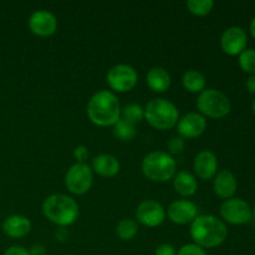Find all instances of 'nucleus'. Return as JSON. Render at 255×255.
<instances>
[{
  "label": "nucleus",
  "instance_id": "f257e3e1",
  "mask_svg": "<svg viewBox=\"0 0 255 255\" xmlns=\"http://www.w3.org/2000/svg\"><path fill=\"white\" fill-rule=\"evenodd\" d=\"M191 238L194 244L203 249L222 246L228 237V228L222 219L214 216H198L191 223Z\"/></svg>",
  "mask_w": 255,
  "mask_h": 255
},
{
  "label": "nucleus",
  "instance_id": "f03ea898",
  "mask_svg": "<svg viewBox=\"0 0 255 255\" xmlns=\"http://www.w3.org/2000/svg\"><path fill=\"white\" fill-rule=\"evenodd\" d=\"M121 110L116 95L107 90H101L89 100L87 116L96 126L110 127L121 119Z\"/></svg>",
  "mask_w": 255,
  "mask_h": 255
},
{
  "label": "nucleus",
  "instance_id": "7ed1b4c3",
  "mask_svg": "<svg viewBox=\"0 0 255 255\" xmlns=\"http://www.w3.org/2000/svg\"><path fill=\"white\" fill-rule=\"evenodd\" d=\"M42 213L51 223L65 228L77 221L80 214L79 204L66 194H51L42 203Z\"/></svg>",
  "mask_w": 255,
  "mask_h": 255
},
{
  "label": "nucleus",
  "instance_id": "20e7f679",
  "mask_svg": "<svg viewBox=\"0 0 255 255\" xmlns=\"http://www.w3.org/2000/svg\"><path fill=\"white\" fill-rule=\"evenodd\" d=\"M144 120L153 128L167 131L177 126L179 121L178 109L166 99H153L144 107Z\"/></svg>",
  "mask_w": 255,
  "mask_h": 255
},
{
  "label": "nucleus",
  "instance_id": "39448f33",
  "mask_svg": "<svg viewBox=\"0 0 255 255\" xmlns=\"http://www.w3.org/2000/svg\"><path fill=\"white\" fill-rule=\"evenodd\" d=\"M142 173L152 182H167L173 179L177 173V163L167 152H151L143 158L141 164Z\"/></svg>",
  "mask_w": 255,
  "mask_h": 255
},
{
  "label": "nucleus",
  "instance_id": "423d86ee",
  "mask_svg": "<svg viewBox=\"0 0 255 255\" xmlns=\"http://www.w3.org/2000/svg\"><path fill=\"white\" fill-rule=\"evenodd\" d=\"M199 114L209 119H223L232 110L231 101L222 91L216 89H206L197 99Z\"/></svg>",
  "mask_w": 255,
  "mask_h": 255
},
{
  "label": "nucleus",
  "instance_id": "0eeeda50",
  "mask_svg": "<svg viewBox=\"0 0 255 255\" xmlns=\"http://www.w3.org/2000/svg\"><path fill=\"white\" fill-rule=\"evenodd\" d=\"M94 182V172L86 163H75L65 174V186L72 194L81 196L91 189Z\"/></svg>",
  "mask_w": 255,
  "mask_h": 255
},
{
  "label": "nucleus",
  "instance_id": "6e6552de",
  "mask_svg": "<svg viewBox=\"0 0 255 255\" xmlns=\"http://www.w3.org/2000/svg\"><path fill=\"white\" fill-rule=\"evenodd\" d=\"M107 84L116 92H128L134 89L138 81L137 71L127 64H119L112 66L107 72Z\"/></svg>",
  "mask_w": 255,
  "mask_h": 255
},
{
  "label": "nucleus",
  "instance_id": "1a4fd4ad",
  "mask_svg": "<svg viewBox=\"0 0 255 255\" xmlns=\"http://www.w3.org/2000/svg\"><path fill=\"white\" fill-rule=\"evenodd\" d=\"M219 213L223 221L232 226H243V224L249 223L253 217L252 207L249 206L248 202L241 198H234V197L222 203Z\"/></svg>",
  "mask_w": 255,
  "mask_h": 255
},
{
  "label": "nucleus",
  "instance_id": "9d476101",
  "mask_svg": "<svg viewBox=\"0 0 255 255\" xmlns=\"http://www.w3.org/2000/svg\"><path fill=\"white\" fill-rule=\"evenodd\" d=\"M136 219L142 226L156 228L166 219V211L161 203L153 199H146L137 206Z\"/></svg>",
  "mask_w": 255,
  "mask_h": 255
},
{
  "label": "nucleus",
  "instance_id": "9b49d317",
  "mask_svg": "<svg viewBox=\"0 0 255 255\" xmlns=\"http://www.w3.org/2000/svg\"><path fill=\"white\" fill-rule=\"evenodd\" d=\"M248 45V35L241 26H231L221 36V47L229 56H239Z\"/></svg>",
  "mask_w": 255,
  "mask_h": 255
},
{
  "label": "nucleus",
  "instance_id": "f8f14e48",
  "mask_svg": "<svg viewBox=\"0 0 255 255\" xmlns=\"http://www.w3.org/2000/svg\"><path fill=\"white\" fill-rule=\"evenodd\" d=\"M30 31L40 37L51 36L57 30V19L51 11L36 10L30 15L27 20Z\"/></svg>",
  "mask_w": 255,
  "mask_h": 255
},
{
  "label": "nucleus",
  "instance_id": "ddd939ff",
  "mask_svg": "<svg viewBox=\"0 0 255 255\" xmlns=\"http://www.w3.org/2000/svg\"><path fill=\"white\" fill-rule=\"evenodd\" d=\"M166 214L172 223L186 226V224L192 223L198 217V208L193 202L187 201V199H178L169 204Z\"/></svg>",
  "mask_w": 255,
  "mask_h": 255
},
{
  "label": "nucleus",
  "instance_id": "4468645a",
  "mask_svg": "<svg viewBox=\"0 0 255 255\" xmlns=\"http://www.w3.org/2000/svg\"><path fill=\"white\" fill-rule=\"evenodd\" d=\"M207 128L206 117L202 116L198 112H189L179 119L177 124V131L179 136L184 139L197 138L204 133Z\"/></svg>",
  "mask_w": 255,
  "mask_h": 255
},
{
  "label": "nucleus",
  "instance_id": "2eb2a0df",
  "mask_svg": "<svg viewBox=\"0 0 255 255\" xmlns=\"http://www.w3.org/2000/svg\"><path fill=\"white\" fill-rule=\"evenodd\" d=\"M194 173L198 178L207 181V179L214 178L218 169V159L212 151H202L194 157L193 161Z\"/></svg>",
  "mask_w": 255,
  "mask_h": 255
},
{
  "label": "nucleus",
  "instance_id": "dca6fc26",
  "mask_svg": "<svg viewBox=\"0 0 255 255\" xmlns=\"http://www.w3.org/2000/svg\"><path fill=\"white\" fill-rule=\"evenodd\" d=\"M238 188V182L236 176L228 169H222L217 172L213 178V189L214 193L222 199H231L236 194Z\"/></svg>",
  "mask_w": 255,
  "mask_h": 255
},
{
  "label": "nucleus",
  "instance_id": "f3484780",
  "mask_svg": "<svg viewBox=\"0 0 255 255\" xmlns=\"http://www.w3.org/2000/svg\"><path fill=\"white\" fill-rule=\"evenodd\" d=\"M30 231H31V222L24 216L14 214L5 218V221L2 222V232L10 238H24L30 233Z\"/></svg>",
  "mask_w": 255,
  "mask_h": 255
},
{
  "label": "nucleus",
  "instance_id": "a211bd4d",
  "mask_svg": "<svg viewBox=\"0 0 255 255\" xmlns=\"http://www.w3.org/2000/svg\"><path fill=\"white\" fill-rule=\"evenodd\" d=\"M120 162L112 154L102 153L94 157L92 159V172L97 173L99 176L105 178H111L115 177L120 172Z\"/></svg>",
  "mask_w": 255,
  "mask_h": 255
},
{
  "label": "nucleus",
  "instance_id": "6ab92c4d",
  "mask_svg": "<svg viewBox=\"0 0 255 255\" xmlns=\"http://www.w3.org/2000/svg\"><path fill=\"white\" fill-rule=\"evenodd\" d=\"M147 86L153 92H166L171 86V75L163 67H152L146 76Z\"/></svg>",
  "mask_w": 255,
  "mask_h": 255
},
{
  "label": "nucleus",
  "instance_id": "aec40b11",
  "mask_svg": "<svg viewBox=\"0 0 255 255\" xmlns=\"http://www.w3.org/2000/svg\"><path fill=\"white\" fill-rule=\"evenodd\" d=\"M173 188L179 196L187 198V197H192L193 194H196L197 189H198V183L193 174L186 171H181L173 177Z\"/></svg>",
  "mask_w": 255,
  "mask_h": 255
},
{
  "label": "nucleus",
  "instance_id": "412c9836",
  "mask_svg": "<svg viewBox=\"0 0 255 255\" xmlns=\"http://www.w3.org/2000/svg\"><path fill=\"white\" fill-rule=\"evenodd\" d=\"M182 85L192 94H201L206 90V77L197 70H188L182 76Z\"/></svg>",
  "mask_w": 255,
  "mask_h": 255
},
{
  "label": "nucleus",
  "instance_id": "4be33fe9",
  "mask_svg": "<svg viewBox=\"0 0 255 255\" xmlns=\"http://www.w3.org/2000/svg\"><path fill=\"white\" fill-rule=\"evenodd\" d=\"M138 233V224L134 219L125 218L117 223L116 234L121 241H131Z\"/></svg>",
  "mask_w": 255,
  "mask_h": 255
},
{
  "label": "nucleus",
  "instance_id": "5701e85b",
  "mask_svg": "<svg viewBox=\"0 0 255 255\" xmlns=\"http://www.w3.org/2000/svg\"><path fill=\"white\" fill-rule=\"evenodd\" d=\"M112 127H114V136L120 141H131L137 133L136 126L122 119H120Z\"/></svg>",
  "mask_w": 255,
  "mask_h": 255
},
{
  "label": "nucleus",
  "instance_id": "b1692460",
  "mask_svg": "<svg viewBox=\"0 0 255 255\" xmlns=\"http://www.w3.org/2000/svg\"><path fill=\"white\" fill-rule=\"evenodd\" d=\"M121 119L136 126V124H139L142 120H144V109L137 104L126 105L121 110Z\"/></svg>",
  "mask_w": 255,
  "mask_h": 255
},
{
  "label": "nucleus",
  "instance_id": "393cba45",
  "mask_svg": "<svg viewBox=\"0 0 255 255\" xmlns=\"http://www.w3.org/2000/svg\"><path fill=\"white\" fill-rule=\"evenodd\" d=\"M187 9L196 16H206L213 10L214 1L212 0H189L187 1Z\"/></svg>",
  "mask_w": 255,
  "mask_h": 255
},
{
  "label": "nucleus",
  "instance_id": "a878e982",
  "mask_svg": "<svg viewBox=\"0 0 255 255\" xmlns=\"http://www.w3.org/2000/svg\"><path fill=\"white\" fill-rule=\"evenodd\" d=\"M239 67L249 75H255V49H246L238 56Z\"/></svg>",
  "mask_w": 255,
  "mask_h": 255
},
{
  "label": "nucleus",
  "instance_id": "bb28decb",
  "mask_svg": "<svg viewBox=\"0 0 255 255\" xmlns=\"http://www.w3.org/2000/svg\"><path fill=\"white\" fill-rule=\"evenodd\" d=\"M184 147H186V142L181 136L172 137L167 143L168 154H181L184 151Z\"/></svg>",
  "mask_w": 255,
  "mask_h": 255
},
{
  "label": "nucleus",
  "instance_id": "cd10ccee",
  "mask_svg": "<svg viewBox=\"0 0 255 255\" xmlns=\"http://www.w3.org/2000/svg\"><path fill=\"white\" fill-rule=\"evenodd\" d=\"M177 255H208L206 253L203 248L196 246V244H186V246L182 247L178 252H177Z\"/></svg>",
  "mask_w": 255,
  "mask_h": 255
},
{
  "label": "nucleus",
  "instance_id": "c85d7f7f",
  "mask_svg": "<svg viewBox=\"0 0 255 255\" xmlns=\"http://www.w3.org/2000/svg\"><path fill=\"white\" fill-rule=\"evenodd\" d=\"M74 157L76 158L77 163H85L87 158H89V149L84 144L75 147L74 149Z\"/></svg>",
  "mask_w": 255,
  "mask_h": 255
},
{
  "label": "nucleus",
  "instance_id": "c756f323",
  "mask_svg": "<svg viewBox=\"0 0 255 255\" xmlns=\"http://www.w3.org/2000/svg\"><path fill=\"white\" fill-rule=\"evenodd\" d=\"M154 255H177V251L172 244L163 243L158 246L154 251Z\"/></svg>",
  "mask_w": 255,
  "mask_h": 255
},
{
  "label": "nucleus",
  "instance_id": "7c9ffc66",
  "mask_svg": "<svg viewBox=\"0 0 255 255\" xmlns=\"http://www.w3.org/2000/svg\"><path fill=\"white\" fill-rule=\"evenodd\" d=\"M2 255H29V252H27V249H25L24 247L14 246L7 248Z\"/></svg>",
  "mask_w": 255,
  "mask_h": 255
},
{
  "label": "nucleus",
  "instance_id": "2f4dec72",
  "mask_svg": "<svg viewBox=\"0 0 255 255\" xmlns=\"http://www.w3.org/2000/svg\"><path fill=\"white\" fill-rule=\"evenodd\" d=\"M27 252L29 255H46V248L42 244H34Z\"/></svg>",
  "mask_w": 255,
  "mask_h": 255
},
{
  "label": "nucleus",
  "instance_id": "473e14b6",
  "mask_svg": "<svg viewBox=\"0 0 255 255\" xmlns=\"http://www.w3.org/2000/svg\"><path fill=\"white\" fill-rule=\"evenodd\" d=\"M246 87L251 94L255 95V75H251V76L247 79L246 82Z\"/></svg>",
  "mask_w": 255,
  "mask_h": 255
},
{
  "label": "nucleus",
  "instance_id": "72a5a7b5",
  "mask_svg": "<svg viewBox=\"0 0 255 255\" xmlns=\"http://www.w3.org/2000/svg\"><path fill=\"white\" fill-rule=\"evenodd\" d=\"M55 236H56V238L59 239L60 242H64V241H66L67 237H69V233L65 231V228H60L59 231L56 232V234H55Z\"/></svg>",
  "mask_w": 255,
  "mask_h": 255
},
{
  "label": "nucleus",
  "instance_id": "f704fd0d",
  "mask_svg": "<svg viewBox=\"0 0 255 255\" xmlns=\"http://www.w3.org/2000/svg\"><path fill=\"white\" fill-rule=\"evenodd\" d=\"M249 31H251V35L255 39V16L252 19L251 25H249Z\"/></svg>",
  "mask_w": 255,
  "mask_h": 255
},
{
  "label": "nucleus",
  "instance_id": "c9c22d12",
  "mask_svg": "<svg viewBox=\"0 0 255 255\" xmlns=\"http://www.w3.org/2000/svg\"><path fill=\"white\" fill-rule=\"evenodd\" d=\"M252 110H253V114H254V116H255V100L253 101V105H252Z\"/></svg>",
  "mask_w": 255,
  "mask_h": 255
},
{
  "label": "nucleus",
  "instance_id": "e433bc0d",
  "mask_svg": "<svg viewBox=\"0 0 255 255\" xmlns=\"http://www.w3.org/2000/svg\"><path fill=\"white\" fill-rule=\"evenodd\" d=\"M252 214H253V217L255 218V204H254L253 208H252Z\"/></svg>",
  "mask_w": 255,
  "mask_h": 255
},
{
  "label": "nucleus",
  "instance_id": "4c0bfd02",
  "mask_svg": "<svg viewBox=\"0 0 255 255\" xmlns=\"http://www.w3.org/2000/svg\"><path fill=\"white\" fill-rule=\"evenodd\" d=\"M69 255H74V254H69Z\"/></svg>",
  "mask_w": 255,
  "mask_h": 255
}]
</instances>
